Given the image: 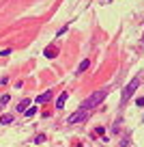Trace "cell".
<instances>
[{"label":"cell","instance_id":"11","mask_svg":"<svg viewBox=\"0 0 144 147\" xmlns=\"http://www.w3.org/2000/svg\"><path fill=\"white\" fill-rule=\"evenodd\" d=\"M45 56H47V59H54L56 52H54V50H45Z\"/></svg>","mask_w":144,"mask_h":147},{"label":"cell","instance_id":"4","mask_svg":"<svg viewBox=\"0 0 144 147\" xmlns=\"http://www.w3.org/2000/svg\"><path fill=\"white\" fill-rule=\"evenodd\" d=\"M52 100V91H50V89H47V91H43V93H41V95L39 97H37V104H45V102H50Z\"/></svg>","mask_w":144,"mask_h":147},{"label":"cell","instance_id":"3","mask_svg":"<svg viewBox=\"0 0 144 147\" xmlns=\"http://www.w3.org/2000/svg\"><path fill=\"white\" fill-rule=\"evenodd\" d=\"M86 117H88V110L80 108V110H75V113L67 119V123H82V121H86Z\"/></svg>","mask_w":144,"mask_h":147},{"label":"cell","instance_id":"7","mask_svg":"<svg viewBox=\"0 0 144 147\" xmlns=\"http://www.w3.org/2000/svg\"><path fill=\"white\" fill-rule=\"evenodd\" d=\"M28 106H30V100H24V102H19V104H17V110H22V113H24Z\"/></svg>","mask_w":144,"mask_h":147},{"label":"cell","instance_id":"8","mask_svg":"<svg viewBox=\"0 0 144 147\" xmlns=\"http://www.w3.org/2000/svg\"><path fill=\"white\" fill-rule=\"evenodd\" d=\"M24 113H26V117H35V115H37V108H35V106H28Z\"/></svg>","mask_w":144,"mask_h":147},{"label":"cell","instance_id":"12","mask_svg":"<svg viewBox=\"0 0 144 147\" xmlns=\"http://www.w3.org/2000/svg\"><path fill=\"white\" fill-rule=\"evenodd\" d=\"M135 106H144V97H138V100H135Z\"/></svg>","mask_w":144,"mask_h":147},{"label":"cell","instance_id":"10","mask_svg":"<svg viewBox=\"0 0 144 147\" xmlns=\"http://www.w3.org/2000/svg\"><path fill=\"white\" fill-rule=\"evenodd\" d=\"M9 100H11L9 95H2V97H0V104H2V106H5V104H9Z\"/></svg>","mask_w":144,"mask_h":147},{"label":"cell","instance_id":"9","mask_svg":"<svg viewBox=\"0 0 144 147\" xmlns=\"http://www.w3.org/2000/svg\"><path fill=\"white\" fill-rule=\"evenodd\" d=\"M11 121H13V117H11V115H2V117H0V123H2V125L11 123Z\"/></svg>","mask_w":144,"mask_h":147},{"label":"cell","instance_id":"1","mask_svg":"<svg viewBox=\"0 0 144 147\" xmlns=\"http://www.w3.org/2000/svg\"><path fill=\"white\" fill-rule=\"evenodd\" d=\"M105 97H108V89H99V91H95L93 95H88V97H86V102L80 106V108H84V110H88V113H90V108L99 106L101 102L105 100Z\"/></svg>","mask_w":144,"mask_h":147},{"label":"cell","instance_id":"2","mask_svg":"<svg viewBox=\"0 0 144 147\" xmlns=\"http://www.w3.org/2000/svg\"><path fill=\"white\" fill-rule=\"evenodd\" d=\"M138 87H140V78H133L129 84H127L125 89H123V102H127L131 95H133L135 91H138Z\"/></svg>","mask_w":144,"mask_h":147},{"label":"cell","instance_id":"13","mask_svg":"<svg viewBox=\"0 0 144 147\" xmlns=\"http://www.w3.org/2000/svg\"><path fill=\"white\" fill-rule=\"evenodd\" d=\"M108 2H112V0H108Z\"/></svg>","mask_w":144,"mask_h":147},{"label":"cell","instance_id":"6","mask_svg":"<svg viewBox=\"0 0 144 147\" xmlns=\"http://www.w3.org/2000/svg\"><path fill=\"white\" fill-rule=\"evenodd\" d=\"M88 67H90V61H88V59H84V61L80 63V67H77V74H80V71H86Z\"/></svg>","mask_w":144,"mask_h":147},{"label":"cell","instance_id":"5","mask_svg":"<svg viewBox=\"0 0 144 147\" xmlns=\"http://www.w3.org/2000/svg\"><path fill=\"white\" fill-rule=\"evenodd\" d=\"M65 102H67V93H60V97H58V100H56V108H63V106H65Z\"/></svg>","mask_w":144,"mask_h":147}]
</instances>
